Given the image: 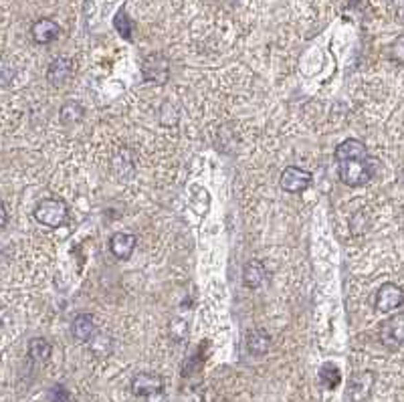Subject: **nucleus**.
<instances>
[{
    "instance_id": "obj_19",
    "label": "nucleus",
    "mask_w": 404,
    "mask_h": 402,
    "mask_svg": "<svg viewBox=\"0 0 404 402\" xmlns=\"http://www.w3.org/2000/svg\"><path fill=\"white\" fill-rule=\"evenodd\" d=\"M17 71H14V65L8 61V59H0V87H6L12 83Z\"/></svg>"
},
{
    "instance_id": "obj_17",
    "label": "nucleus",
    "mask_w": 404,
    "mask_h": 402,
    "mask_svg": "<svg viewBox=\"0 0 404 402\" xmlns=\"http://www.w3.org/2000/svg\"><path fill=\"white\" fill-rule=\"evenodd\" d=\"M63 124H77L83 118V107L77 101H67L59 112Z\"/></svg>"
},
{
    "instance_id": "obj_1",
    "label": "nucleus",
    "mask_w": 404,
    "mask_h": 402,
    "mask_svg": "<svg viewBox=\"0 0 404 402\" xmlns=\"http://www.w3.org/2000/svg\"><path fill=\"white\" fill-rule=\"evenodd\" d=\"M34 218L36 222H41L43 226L49 229H57L61 226L67 218V204L59 198H45L36 204L34 209Z\"/></svg>"
},
{
    "instance_id": "obj_18",
    "label": "nucleus",
    "mask_w": 404,
    "mask_h": 402,
    "mask_svg": "<svg viewBox=\"0 0 404 402\" xmlns=\"http://www.w3.org/2000/svg\"><path fill=\"white\" fill-rule=\"evenodd\" d=\"M92 352L95 356H105L111 352V340L105 334H94L92 336Z\"/></svg>"
},
{
    "instance_id": "obj_4",
    "label": "nucleus",
    "mask_w": 404,
    "mask_h": 402,
    "mask_svg": "<svg viewBox=\"0 0 404 402\" xmlns=\"http://www.w3.org/2000/svg\"><path fill=\"white\" fill-rule=\"evenodd\" d=\"M374 380H376V376H374V372L370 370L354 374V376H352V380H350V384H348V396H350V401L352 402L366 401V399L372 394Z\"/></svg>"
},
{
    "instance_id": "obj_16",
    "label": "nucleus",
    "mask_w": 404,
    "mask_h": 402,
    "mask_svg": "<svg viewBox=\"0 0 404 402\" xmlns=\"http://www.w3.org/2000/svg\"><path fill=\"white\" fill-rule=\"evenodd\" d=\"M29 356L34 362H47L51 358V343L43 338H34L29 341Z\"/></svg>"
},
{
    "instance_id": "obj_5",
    "label": "nucleus",
    "mask_w": 404,
    "mask_h": 402,
    "mask_svg": "<svg viewBox=\"0 0 404 402\" xmlns=\"http://www.w3.org/2000/svg\"><path fill=\"white\" fill-rule=\"evenodd\" d=\"M142 71H144V77L148 81H152L156 85H164L168 81V77H170V61L164 55L154 53V55H150L144 61Z\"/></svg>"
},
{
    "instance_id": "obj_11",
    "label": "nucleus",
    "mask_w": 404,
    "mask_h": 402,
    "mask_svg": "<svg viewBox=\"0 0 404 402\" xmlns=\"http://www.w3.org/2000/svg\"><path fill=\"white\" fill-rule=\"evenodd\" d=\"M336 160L338 162H350V160H368V150L360 140H345L336 148Z\"/></svg>"
},
{
    "instance_id": "obj_14",
    "label": "nucleus",
    "mask_w": 404,
    "mask_h": 402,
    "mask_svg": "<svg viewBox=\"0 0 404 402\" xmlns=\"http://www.w3.org/2000/svg\"><path fill=\"white\" fill-rule=\"evenodd\" d=\"M265 277H267V269L261 261L253 259L245 265L243 269V283L249 287V289H257L265 283Z\"/></svg>"
},
{
    "instance_id": "obj_25",
    "label": "nucleus",
    "mask_w": 404,
    "mask_h": 402,
    "mask_svg": "<svg viewBox=\"0 0 404 402\" xmlns=\"http://www.w3.org/2000/svg\"><path fill=\"white\" fill-rule=\"evenodd\" d=\"M148 402H164V392H156L152 396H148Z\"/></svg>"
},
{
    "instance_id": "obj_20",
    "label": "nucleus",
    "mask_w": 404,
    "mask_h": 402,
    "mask_svg": "<svg viewBox=\"0 0 404 402\" xmlns=\"http://www.w3.org/2000/svg\"><path fill=\"white\" fill-rule=\"evenodd\" d=\"M160 114H162V118H160V120H162V124L164 125L178 124V109H176V105H174V103L166 101V103L162 105Z\"/></svg>"
},
{
    "instance_id": "obj_23",
    "label": "nucleus",
    "mask_w": 404,
    "mask_h": 402,
    "mask_svg": "<svg viewBox=\"0 0 404 402\" xmlns=\"http://www.w3.org/2000/svg\"><path fill=\"white\" fill-rule=\"evenodd\" d=\"M51 402H69V394L63 390V386H55L51 390Z\"/></svg>"
},
{
    "instance_id": "obj_7",
    "label": "nucleus",
    "mask_w": 404,
    "mask_h": 402,
    "mask_svg": "<svg viewBox=\"0 0 404 402\" xmlns=\"http://www.w3.org/2000/svg\"><path fill=\"white\" fill-rule=\"evenodd\" d=\"M164 390V380L158 376V374H150V372H142V374H136L134 380H131V392L136 396H152L156 392H162Z\"/></svg>"
},
{
    "instance_id": "obj_3",
    "label": "nucleus",
    "mask_w": 404,
    "mask_h": 402,
    "mask_svg": "<svg viewBox=\"0 0 404 402\" xmlns=\"http://www.w3.org/2000/svg\"><path fill=\"white\" fill-rule=\"evenodd\" d=\"M279 184L289 194H299L311 184V174L299 166H289L283 170Z\"/></svg>"
},
{
    "instance_id": "obj_13",
    "label": "nucleus",
    "mask_w": 404,
    "mask_h": 402,
    "mask_svg": "<svg viewBox=\"0 0 404 402\" xmlns=\"http://www.w3.org/2000/svg\"><path fill=\"white\" fill-rule=\"evenodd\" d=\"M71 332L75 336V340L79 341H89L92 336L95 334V319L92 313H79L75 319H73V326H71Z\"/></svg>"
},
{
    "instance_id": "obj_10",
    "label": "nucleus",
    "mask_w": 404,
    "mask_h": 402,
    "mask_svg": "<svg viewBox=\"0 0 404 402\" xmlns=\"http://www.w3.org/2000/svg\"><path fill=\"white\" fill-rule=\"evenodd\" d=\"M136 245H138V239H136V235H129V233H116L109 239V248L116 255V259H120V261L129 259L136 251Z\"/></svg>"
},
{
    "instance_id": "obj_6",
    "label": "nucleus",
    "mask_w": 404,
    "mask_h": 402,
    "mask_svg": "<svg viewBox=\"0 0 404 402\" xmlns=\"http://www.w3.org/2000/svg\"><path fill=\"white\" fill-rule=\"evenodd\" d=\"M380 338L388 348H401L404 341V315L396 313L386 319L380 328Z\"/></svg>"
},
{
    "instance_id": "obj_9",
    "label": "nucleus",
    "mask_w": 404,
    "mask_h": 402,
    "mask_svg": "<svg viewBox=\"0 0 404 402\" xmlns=\"http://www.w3.org/2000/svg\"><path fill=\"white\" fill-rule=\"evenodd\" d=\"M31 34L32 41H34L36 45H49V43H53V41L61 34V27H59L57 21H53V19H39V21H34V25H32Z\"/></svg>"
},
{
    "instance_id": "obj_15",
    "label": "nucleus",
    "mask_w": 404,
    "mask_h": 402,
    "mask_svg": "<svg viewBox=\"0 0 404 402\" xmlns=\"http://www.w3.org/2000/svg\"><path fill=\"white\" fill-rule=\"evenodd\" d=\"M247 348L253 356H263L271 348V338L265 330H251L247 334Z\"/></svg>"
},
{
    "instance_id": "obj_12",
    "label": "nucleus",
    "mask_w": 404,
    "mask_h": 402,
    "mask_svg": "<svg viewBox=\"0 0 404 402\" xmlns=\"http://www.w3.org/2000/svg\"><path fill=\"white\" fill-rule=\"evenodd\" d=\"M69 77H71V61L65 59V57L55 59L47 69V81L53 87H61L63 83H67Z\"/></svg>"
},
{
    "instance_id": "obj_2",
    "label": "nucleus",
    "mask_w": 404,
    "mask_h": 402,
    "mask_svg": "<svg viewBox=\"0 0 404 402\" xmlns=\"http://www.w3.org/2000/svg\"><path fill=\"white\" fill-rule=\"evenodd\" d=\"M372 164L370 160H350L340 162V178L348 186H364L372 178Z\"/></svg>"
},
{
    "instance_id": "obj_8",
    "label": "nucleus",
    "mask_w": 404,
    "mask_h": 402,
    "mask_svg": "<svg viewBox=\"0 0 404 402\" xmlns=\"http://www.w3.org/2000/svg\"><path fill=\"white\" fill-rule=\"evenodd\" d=\"M403 306V289L396 283H384L376 293V308L380 311H394Z\"/></svg>"
},
{
    "instance_id": "obj_22",
    "label": "nucleus",
    "mask_w": 404,
    "mask_h": 402,
    "mask_svg": "<svg viewBox=\"0 0 404 402\" xmlns=\"http://www.w3.org/2000/svg\"><path fill=\"white\" fill-rule=\"evenodd\" d=\"M116 29L120 31V34H124L125 39L131 36V23L127 21L125 12H120V14L116 17Z\"/></svg>"
},
{
    "instance_id": "obj_21",
    "label": "nucleus",
    "mask_w": 404,
    "mask_h": 402,
    "mask_svg": "<svg viewBox=\"0 0 404 402\" xmlns=\"http://www.w3.org/2000/svg\"><path fill=\"white\" fill-rule=\"evenodd\" d=\"M321 382H323L326 386H330V388L338 386V382H340V370H338L334 364H326V366L321 368Z\"/></svg>"
},
{
    "instance_id": "obj_24",
    "label": "nucleus",
    "mask_w": 404,
    "mask_h": 402,
    "mask_svg": "<svg viewBox=\"0 0 404 402\" xmlns=\"http://www.w3.org/2000/svg\"><path fill=\"white\" fill-rule=\"evenodd\" d=\"M6 220H8V213H6V207L0 202V229L6 224Z\"/></svg>"
}]
</instances>
